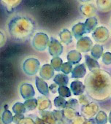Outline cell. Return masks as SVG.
Returning <instances> with one entry per match:
<instances>
[{
  "mask_svg": "<svg viewBox=\"0 0 111 124\" xmlns=\"http://www.w3.org/2000/svg\"><path fill=\"white\" fill-rule=\"evenodd\" d=\"M87 94L96 100H104L111 93V76L108 72L96 70L91 72L85 80Z\"/></svg>",
  "mask_w": 111,
  "mask_h": 124,
  "instance_id": "cell-1",
  "label": "cell"
},
{
  "mask_svg": "<svg viewBox=\"0 0 111 124\" xmlns=\"http://www.w3.org/2000/svg\"><path fill=\"white\" fill-rule=\"evenodd\" d=\"M71 89L74 95H80L84 92L85 85L80 81H74L71 84Z\"/></svg>",
  "mask_w": 111,
  "mask_h": 124,
  "instance_id": "cell-2",
  "label": "cell"
},
{
  "mask_svg": "<svg viewBox=\"0 0 111 124\" xmlns=\"http://www.w3.org/2000/svg\"><path fill=\"white\" fill-rule=\"evenodd\" d=\"M86 73V69L84 64H80L74 69L72 72V78H83L85 75Z\"/></svg>",
  "mask_w": 111,
  "mask_h": 124,
  "instance_id": "cell-3",
  "label": "cell"
},
{
  "mask_svg": "<svg viewBox=\"0 0 111 124\" xmlns=\"http://www.w3.org/2000/svg\"><path fill=\"white\" fill-rule=\"evenodd\" d=\"M64 80L68 82V77L64 75H59L56 76V78H54V82L61 85H64L67 84L66 82H64Z\"/></svg>",
  "mask_w": 111,
  "mask_h": 124,
  "instance_id": "cell-4",
  "label": "cell"
},
{
  "mask_svg": "<svg viewBox=\"0 0 111 124\" xmlns=\"http://www.w3.org/2000/svg\"><path fill=\"white\" fill-rule=\"evenodd\" d=\"M96 19L95 18H91L87 19L86 22V32H89L91 29H93L94 28V26L96 25Z\"/></svg>",
  "mask_w": 111,
  "mask_h": 124,
  "instance_id": "cell-5",
  "label": "cell"
},
{
  "mask_svg": "<svg viewBox=\"0 0 111 124\" xmlns=\"http://www.w3.org/2000/svg\"><path fill=\"white\" fill-rule=\"evenodd\" d=\"M50 88H51V91H52V92H53V93H56V91L55 89H56V88L58 89L59 88L56 86V85H55V84H53H53H52V85H51Z\"/></svg>",
  "mask_w": 111,
  "mask_h": 124,
  "instance_id": "cell-6",
  "label": "cell"
}]
</instances>
